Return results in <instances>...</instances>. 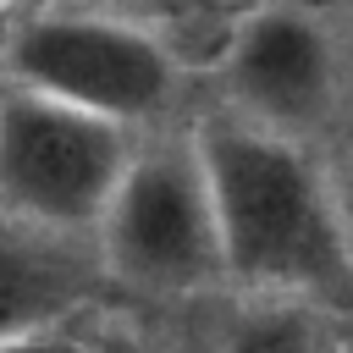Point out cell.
Returning <instances> with one entry per match:
<instances>
[{
    "instance_id": "cell-8",
    "label": "cell",
    "mask_w": 353,
    "mask_h": 353,
    "mask_svg": "<svg viewBox=\"0 0 353 353\" xmlns=\"http://www.w3.org/2000/svg\"><path fill=\"white\" fill-rule=\"evenodd\" d=\"M0 353H94V347H83V342H72V336H61V331H33V336L0 342Z\"/></svg>"
},
{
    "instance_id": "cell-10",
    "label": "cell",
    "mask_w": 353,
    "mask_h": 353,
    "mask_svg": "<svg viewBox=\"0 0 353 353\" xmlns=\"http://www.w3.org/2000/svg\"><path fill=\"white\" fill-rule=\"evenodd\" d=\"M347 50H353V17H347Z\"/></svg>"
},
{
    "instance_id": "cell-5",
    "label": "cell",
    "mask_w": 353,
    "mask_h": 353,
    "mask_svg": "<svg viewBox=\"0 0 353 353\" xmlns=\"http://www.w3.org/2000/svg\"><path fill=\"white\" fill-rule=\"evenodd\" d=\"M347 39L303 0H265L237 17L221 44L226 105L270 132L309 143L342 110Z\"/></svg>"
},
{
    "instance_id": "cell-3",
    "label": "cell",
    "mask_w": 353,
    "mask_h": 353,
    "mask_svg": "<svg viewBox=\"0 0 353 353\" xmlns=\"http://www.w3.org/2000/svg\"><path fill=\"white\" fill-rule=\"evenodd\" d=\"M132 127L0 83V215L94 237L132 165Z\"/></svg>"
},
{
    "instance_id": "cell-7",
    "label": "cell",
    "mask_w": 353,
    "mask_h": 353,
    "mask_svg": "<svg viewBox=\"0 0 353 353\" xmlns=\"http://www.w3.org/2000/svg\"><path fill=\"white\" fill-rule=\"evenodd\" d=\"M226 353H325L314 320L292 303H265L254 314H243L226 336Z\"/></svg>"
},
{
    "instance_id": "cell-1",
    "label": "cell",
    "mask_w": 353,
    "mask_h": 353,
    "mask_svg": "<svg viewBox=\"0 0 353 353\" xmlns=\"http://www.w3.org/2000/svg\"><path fill=\"white\" fill-rule=\"evenodd\" d=\"M221 265L254 292H314L347 276V226L314 149L237 116L226 99L193 121Z\"/></svg>"
},
{
    "instance_id": "cell-11",
    "label": "cell",
    "mask_w": 353,
    "mask_h": 353,
    "mask_svg": "<svg viewBox=\"0 0 353 353\" xmlns=\"http://www.w3.org/2000/svg\"><path fill=\"white\" fill-rule=\"evenodd\" d=\"M6 6H11V0H0V11H6Z\"/></svg>"
},
{
    "instance_id": "cell-4",
    "label": "cell",
    "mask_w": 353,
    "mask_h": 353,
    "mask_svg": "<svg viewBox=\"0 0 353 353\" xmlns=\"http://www.w3.org/2000/svg\"><path fill=\"white\" fill-rule=\"evenodd\" d=\"M94 248L116 281L143 292H193L226 276L193 132L132 149V165L94 232Z\"/></svg>"
},
{
    "instance_id": "cell-9",
    "label": "cell",
    "mask_w": 353,
    "mask_h": 353,
    "mask_svg": "<svg viewBox=\"0 0 353 353\" xmlns=\"http://www.w3.org/2000/svg\"><path fill=\"white\" fill-rule=\"evenodd\" d=\"M331 188H336V210H342V226H347V237H353V154L336 165Z\"/></svg>"
},
{
    "instance_id": "cell-2",
    "label": "cell",
    "mask_w": 353,
    "mask_h": 353,
    "mask_svg": "<svg viewBox=\"0 0 353 353\" xmlns=\"http://www.w3.org/2000/svg\"><path fill=\"white\" fill-rule=\"evenodd\" d=\"M6 83L94 110L121 127H160L182 99L171 44L110 11H33L6 33Z\"/></svg>"
},
{
    "instance_id": "cell-6",
    "label": "cell",
    "mask_w": 353,
    "mask_h": 353,
    "mask_svg": "<svg viewBox=\"0 0 353 353\" xmlns=\"http://www.w3.org/2000/svg\"><path fill=\"white\" fill-rule=\"evenodd\" d=\"M88 237L44 232L17 215H0V342L55 331L99 281V248Z\"/></svg>"
}]
</instances>
